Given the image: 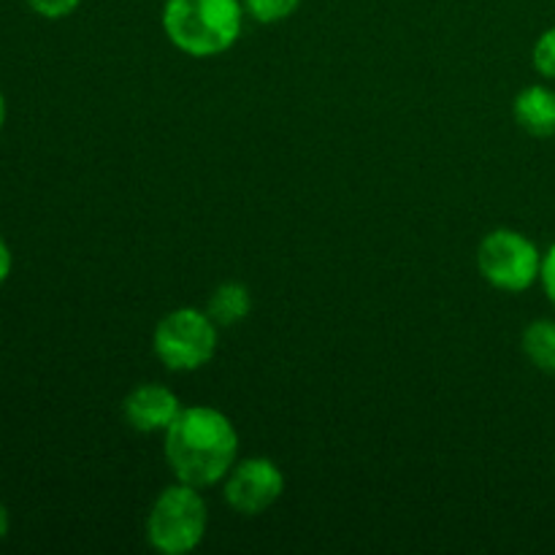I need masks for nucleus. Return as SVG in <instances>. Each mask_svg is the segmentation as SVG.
<instances>
[{"label":"nucleus","mask_w":555,"mask_h":555,"mask_svg":"<svg viewBox=\"0 0 555 555\" xmlns=\"http://www.w3.org/2000/svg\"><path fill=\"white\" fill-rule=\"evenodd\" d=\"M163 453L179 482L206 491L220 486L238 461V431L231 417L215 406H182L163 434Z\"/></svg>","instance_id":"nucleus-1"},{"label":"nucleus","mask_w":555,"mask_h":555,"mask_svg":"<svg viewBox=\"0 0 555 555\" xmlns=\"http://www.w3.org/2000/svg\"><path fill=\"white\" fill-rule=\"evenodd\" d=\"M182 412V401L160 383H141L125 396L122 417L139 434H166Z\"/></svg>","instance_id":"nucleus-7"},{"label":"nucleus","mask_w":555,"mask_h":555,"mask_svg":"<svg viewBox=\"0 0 555 555\" xmlns=\"http://www.w3.org/2000/svg\"><path fill=\"white\" fill-rule=\"evenodd\" d=\"M540 285L545 291L547 301L555 307V242L542 253V269H540Z\"/></svg>","instance_id":"nucleus-14"},{"label":"nucleus","mask_w":555,"mask_h":555,"mask_svg":"<svg viewBox=\"0 0 555 555\" xmlns=\"http://www.w3.org/2000/svg\"><path fill=\"white\" fill-rule=\"evenodd\" d=\"M209 531V507L201 488L173 482L163 488L146 515V542L163 555L198 551Z\"/></svg>","instance_id":"nucleus-3"},{"label":"nucleus","mask_w":555,"mask_h":555,"mask_svg":"<svg viewBox=\"0 0 555 555\" xmlns=\"http://www.w3.org/2000/svg\"><path fill=\"white\" fill-rule=\"evenodd\" d=\"M249 20L258 25H280L298 11L301 0H242Z\"/></svg>","instance_id":"nucleus-11"},{"label":"nucleus","mask_w":555,"mask_h":555,"mask_svg":"<svg viewBox=\"0 0 555 555\" xmlns=\"http://www.w3.org/2000/svg\"><path fill=\"white\" fill-rule=\"evenodd\" d=\"M11 269H14V255H11L9 242H5V238L0 236V287H3L5 282H9Z\"/></svg>","instance_id":"nucleus-15"},{"label":"nucleus","mask_w":555,"mask_h":555,"mask_svg":"<svg viewBox=\"0 0 555 555\" xmlns=\"http://www.w3.org/2000/svg\"><path fill=\"white\" fill-rule=\"evenodd\" d=\"M531 65L542 79L555 81V27H547L531 49Z\"/></svg>","instance_id":"nucleus-12"},{"label":"nucleus","mask_w":555,"mask_h":555,"mask_svg":"<svg viewBox=\"0 0 555 555\" xmlns=\"http://www.w3.org/2000/svg\"><path fill=\"white\" fill-rule=\"evenodd\" d=\"M253 312V293L244 282H222L211 291L209 301H206V314L215 320L220 328H231V325L244 323Z\"/></svg>","instance_id":"nucleus-9"},{"label":"nucleus","mask_w":555,"mask_h":555,"mask_svg":"<svg viewBox=\"0 0 555 555\" xmlns=\"http://www.w3.org/2000/svg\"><path fill=\"white\" fill-rule=\"evenodd\" d=\"M542 253L526 233L496 228L477 247V271L502 293H526L540 282Z\"/></svg>","instance_id":"nucleus-5"},{"label":"nucleus","mask_w":555,"mask_h":555,"mask_svg":"<svg viewBox=\"0 0 555 555\" xmlns=\"http://www.w3.org/2000/svg\"><path fill=\"white\" fill-rule=\"evenodd\" d=\"M27 9L36 11L43 20H65L81 5V0H25Z\"/></svg>","instance_id":"nucleus-13"},{"label":"nucleus","mask_w":555,"mask_h":555,"mask_svg":"<svg viewBox=\"0 0 555 555\" xmlns=\"http://www.w3.org/2000/svg\"><path fill=\"white\" fill-rule=\"evenodd\" d=\"M282 493H285V475H282L280 464L263 459V455L236 461L222 480L225 504L244 518H258V515L269 513L280 502Z\"/></svg>","instance_id":"nucleus-6"},{"label":"nucleus","mask_w":555,"mask_h":555,"mask_svg":"<svg viewBox=\"0 0 555 555\" xmlns=\"http://www.w3.org/2000/svg\"><path fill=\"white\" fill-rule=\"evenodd\" d=\"M513 117L520 130L534 139L555 135V90L547 85H529L515 95Z\"/></svg>","instance_id":"nucleus-8"},{"label":"nucleus","mask_w":555,"mask_h":555,"mask_svg":"<svg viewBox=\"0 0 555 555\" xmlns=\"http://www.w3.org/2000/svg\"><path fill=\"white\" fill-rule=\"evenodd\" d=\"M242 0H166L160 25L171 47L188 57H217L242 38Z\"/></svg>","instance_id":"nucleus-2"},{"label":"nucleus","mask_w":555,"mask_h":555,"mask_svg":"<svg viewBox=\"0 0 555 555\" xmlns=\"http://www.w3.org/2000/svg\"><path fill=\"white\" fill-rule=\"evenodd\" d=\"M11 531V515H9V507H5L3 502H0V540H5Z\"/></svg>","instance_id":"nucleus-16"},{"label":"nucleus","mask_w":555,"mask_h":555,"mask_svg":"<svg viewBox=\"0 0 555 555\" xmlns=\"http://www.w3.org/2000/svg\"><path fill=\"white\" fill-rule=\"evenodd\" d=\"M520 347L531 366L555 377V320H531L520 336Z\"/></svg>","instance_id":"nucleus-10"},{"label":"nucleus","mask_w":555,"mask_h":555,"mask_svg":"<svg viewBox=\"0 0 555 555\" xmlns=\"http://www.w3.org/2000/svg\"><path fill=\"white\" fill-rule=\"evenodd\" d=\"M5 114H9V106H5V95H3V90H0V130H3V125H5Z\"/></svg>","instance_id":"nucleus-17"},{"label":"nucleus","mask_w":555,"mask_h":555,"mask_svg":"<svg viewBox=\"0 0 555 555\" xmlns=\"http://www.w3.org/2000/svg\"><path fill=\"white\" fill-rule=\"evenodd\" d=\"M217 331L220 325L206 314V309L179 307L157 320L152 350L168 372H198L215 358L217 345H220Z\"/></svg>","instance_id":"nucleus-4"}]
</instances>
